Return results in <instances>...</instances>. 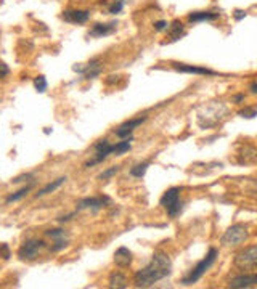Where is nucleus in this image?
I'll return each instance as SVG.
<instances>
[{
	"instance_id": "f257e3e1",
	"label": "nucleus",
	"mask_w": 257,
	"mask_h": 289,
	"mask_svg": "<svg viewBox=\"0 0 257 289\" xmlns=\"http://www.w3.org/2000/svg\"><path fill=\"white\" fill-rule=\"evenodd\" d=\"M172 273V260L165 252L156 251L148 265L138 270L134 275V283L137 287H151L157 281L167 278Z\"/></svg>"
},
{
	"instance_id": "f03ea898",
	"label": "nucleus",
	"mask_w": 257,
	"mask_h": 289,
	"mask_svg": "<svg viewBox=\"0 0 257 289\" xmlns=\"http://www.w3.org/2000/svg\"><path fill=\"white\" fill-rule=\"evenodd\" d=\"M132 142H134V137H129V138H122V142H118V143H114L111 145L108 140H98V142L94 145V158L92 159H89L85 164H84V167L85 169H90V167H94L97 166V164H102L103 161H106L108 158H110L111 154H116V156H121L124 153H127L130 151V148H132Z\"/></svg>"
},
{
	"instance_id": "7ed1b4c3",
	"label": "nucleus",
	"mask_w": 257,
	"mask_h": 289,
	"mask_svg": "<svg viewBox=\"0 0 257 289\" xmlns=\"http://www.w3.org/2000/svg\"><path fill=\"white\" fill-rule=\"evenodd\" d=\"M227 113H228L227 108L220 102H214L212 105L204 106V108L198 113V124H200V127L203 129L214 127L225 118Z\"/></svg>"
},
{
	"instance_id": "20e7f679",
	"label": "nucleus",
	"mask_w": 257,
	"mask_h": 289,
	"mask_svg": "<svg viewBox=\"0 0 257 289\" xmlns=\"http://www.w3.org/2000/svg\"><path fill=\"white\" fill-rule=\"evenodd\" d=\"M217 257H219V251L215 249V247H211L209 252L206 254V257L196 263V267L190 271V273L184 279H182V283H184L185 286H190V284H195L196 281H200V279L203 278V275L211 270V267L215 263Z\"/></svg>"
},
{
	"instance_id": "39448f33",
	"label": "nucleus",
	"mask_w": 257,
	"mask_h": 289,
	"mask_svg": "<svg viewBox=\"0 0 257 289\" xmlns=\"http://www.w3.org/2000/svg\"><path fill=\"white\" fill-rule=\"evenodd\" d=\"M180 191H182V188L174 186V188H169L167 191L161 196L159 204L165 209V212H167V216L170 219H176L177 216H180L182 211H184L185 203L180 200Z\"/></svg>"
},
{
	"instance_id": "423d86ee",
	"label": "nucleus",
	"mask_w": 257,
	"mask_h": 289,
	"mask_svg": "<svg viewBox=\"0 0 257 289\" xmlns=\"http://www.w3.org/2000/svg\"><path fill=\"white\" fill-rule=\"evenodd\" d=\"M247 238H249V230H247V227L243 224H235L228 227L225 233L222 235L220 243L227 247H233V246L243 244Z\"/></svg>"
},
{
	"instance_id": "0eeeda50",
	"label": "nucleus",
	"mask_w": 257,
	"mask_h": 289,
	"mask_svg": "<svg viewBox=\"0 0 257 289\" xmlns=\"http://www.w3.org/2000/svg\"><path fill=\"white\" fill-rule=\"evenodd\" d=\"M233 265L238 270H257V244L244 247L239 252H236L233 259Z\"/></svg>"
},
{
	"instance_id": "6e6552de",
	"label": "nucleus",
	"mask_w": 257,
	"mask_h": 289,
	"mask_svg": "<svg viewBox=\"0 0 257 289\" xmlns=\"http://www.w3.org/2000/svg\"><path fill=\"white\" fill-rule=\"evenodd\" d=\"M45 241L44 239H37V238H31L26 239L18 249V257L21 260H34L39 257V254L45 249Z\"/></svg>"
},
{
	"instance_id": "1a4fd4ad",
	"label": "nucleus",
	"mask_w": 257,
	"mask_h": 289,
	"mask_svg": "<svg viewBox=\"0 0 257 289\" xmlns=\"http://www.w3.org/2000/svg\"><path fill=\"white\" fill-rule=\"evenodd\" d=\"M72 71L74 72H79L82 77L85 80H92L95 77H98L102 74L103 68H102V63H100V58H92L89 63L85 64H76L72 66Z\"/></svg>"
},
{
	"instance_id": "9d476101",
	"label": "nucleus",
	"mask_w": 257,
	"mask_h": 289,
	"mask_svg": "<svg viewBox=\"0 0 257 289\" xmlns=\"http://www.w3.org/2000/svg\"><path fill=\"white\" fill-rule=\"evenodd\" d=\"M45 235L52 239V246H50V252H60L64 247H68L69 244V235L68 231L63 228H53V230H47Z\"/></svg>"
},
{
	"instance_id": "9b49d317",
	"label": "nucleus",
	"mask_w": 257,
	"mask_h": 289,
	"mask_svg": "<svg viewBox=\"0 0 257 289\" xmlns=\"http://www.w3.org/2000/svg\"><path fill=\"white\" fill-rule=\"evenodd\" d=\"M111 203V200L108 196H94V198H84L82 201H79L77 204V209L76 212L79 211H84V209H89V211H92L94 214L98 212V211H102L103 208H106L108 204Z\"/></svg>"
},
{
	"instance_id": "f8f14e48",
	"label": "nucleus",
	"mask_w": 257,
	"mask_h": 289,
	"mask_svg": "<svg viewBox=\"0 0 257 289\" xmlns=\"http://www.w3.org/2000/svg\"><path fill=\"white\" fill-rule=\"evenodd\" d=\"M174 69L184 74H196V76H217L214 69L204 68V66H195V64H185V63H172Z\"/></svg>"
},
{
	"instance_id": "ddd939ff",
	"label": "nucleus",
	"mask_w": 257,
	"mask_h": 289,
	"mask_svg": "<svg viewBox=\"0 0 257 289\" xmlns=\"http://www.w3.org/2000/svg\"><path fill=\"white\" fill-rule=\"evenodd\" d=\"M118 29V21H111V23H97L94 24L90 31L87 32L89 37H94V39H100V37H106V36H111Z\"/></svg>"
},
{
	"instance_id": "4468645a",
	"label": "nucleus",
	"mask_w": 257,
	"mask_h": 289,
	"mask_svg": "<svg viewBox=\"0 0 257 289\" xmlns=\"http://www.w3.org/2000/svg\"><path fill=\"white\" fill-rule=\"evenodd\" d=\"M145 121H146V116H140V118L126 121L114 130V134H116V137H119V138H129V137H132V134H134V130L138 126H142Z\"/></svg>"
},
{
	"instance_id": "2eb2a0df",
	"label": "nucleus",
	"mask_w": 257,
	"mask_h": 289,
	"mask_svg": "<svg viewBox=\"0 0 257 289\" xmlns=\"http://www.w3.org/2000/svg\"><path fill=\"white\" fill-rule=\"evenodd\" d=\"M257 286V273H241L230 279L228 287L231 289H246Z\"/></svg>"
},
{
	"instance_id": "dca6fc26",
	"label": "nucleus",
	"mask_w": 257,
	"mask_h": 289,
	"mask_svg": "<svg viewBox=\"0 0 257 289\" xmlns=\"http://www.w3.org/2000/svg\"><path fill=\"white\" fill-rule=\"evenodd\" d=\"M238 164H257V146L246 143L236 153Z\"/></svg>"
},
{
	"instance_id": "f3484780",
	"label": "nucleus",
	"mask_w": 257,
	"mask_h": 289,
	"mask_svg": "<svg viewBox=\"0 0 257 289\" xmlns=\"http://www.w3.org/2000/svg\"><path fill=\"white\" fill-rule=\"evenodd\" d=\"M90 18L89 10H66L61 15V20L71 24H85Z\"/></svg>"
},
{
	"instance_id": "a211bd4d",
	"label": "nucleus",
	"mask_w": 257,
	"mask_h": 289,
	"mask_svg": "<svg viewBox=\"0 0 257 289\" xmlns=\"http://www.w3.org/2000/svg\"><path fill=\"white\" fill-rule=\"evenodd\" d=\"M132 260H134V255H132V251L126 246H121L118 251L114 252V263L119 268H127L130 267Z\"/></svg>"
},
{
	"instance_id": "6ab92c4d",
	"label": "nucleus",
	"mask_w": 257,
	"mask_h": 289,
	"mask_svg": "<svg viewBox=\"0 0 257 289\" xmlns=\"http://www.w3.org/2000/svg\"><path fill=\"white\" fill-rule=\"evenodd\" d=\"M185 36V26L180 20H174L167 28V39L169 42H177L180 37Z\"/></svg>"
},
{
	"instance_id": "aec40b11",
	"label": "nucleus",
	"mask_w": 257,
	"mask_h": 289,
	"mask_svg": "<svg viewBox=\"0 0 257 289\" xmlns=\"http://www.w3.org/2000/svg\"><path fill=\"white\" fill-rule=\"evenodd\" d=\"M220 18V13L215 12H193L188 15L190 23H204V21H215Z\"/></svg>"
},
{
	"instance_id": "412c9836",
	"label": "nucleus",
	"mask_w": 257,
	"mask_h": 289,
	"mask_svg": "<svg viewBox=\"0 0 257 289\" xmlns=\"http://www.w3.org/2000/svg\"><path fill=\"white\" fill-rule=\"evenodd\" d=\"M32 186H34V181H31L29 185L26 186H23L21 189H18V191H15V193H10L7 198H5V204H12V203H18L21 200H24V198L28 196V193L32 189Z\"/></svg>"
},
{
	"instance_id": "4be33fe9",
	"label": "nucleus",
	"mask_w": 257,
	"mask_h": 289,
	"mask_svg": "<svg viewBox=\"0 0 257 289\" xmlns=\"http://www.w3.org/2000/svg\"><path fill=\"white\" fill-rule=\"evenodd\" d=\"M66 180H68V177H60V178H56V180L50 181V183H47L44 188H40L39 191L36 193V198L39 200V198H42V196H45V195H50V193H53L55 189L60 188Z\"/></svg>"
},
{
	"instance_id": "5701e85b",
	"label": "nucleus",
	"mask_w": 257,
	"mask_h": 289,
	"mask_svg": "<svg viewBox=\"0 0 257 289\" xmlns=\"http://www.w3.org/2000/svg\"><path fill=\"white\" fill-rule=\"evenodd\" d=\"M110 287H116V289L127 287V278H126V275H122L121 271H113V273L110 275Z\"/></svg>"
},
{
	"instance_id": "b1692460",
	"label": "nucleus",
	"mask_w": 257,
	"mask_h": 289,
	"mask_svg": "<svg viewBox=\"0 0 257 289\" xmlns=\"http://www.w3.org/2000/svg\"><path fill=\"white\" fill-rule=\"evenodd\" d=\"M148 167H150V161L140 162V164H137V166H134V167L130 169V175L132 177H137V178H142L146 173Z\"/></svg>"
},
{
	"instance_id": "393cba45",
	"label": "nucleus",
	"mask_w": 257,
	"mask_h": 289,
	"mask_svg": "<svg viewBox=\"0 0 257 289\" xmlns=\"http://www.w3.org/2000/svg\"><path fill=\"white\" fill-rule=\"evenodd\" d=\"M246 180H247V186L244 188V193H246L247 196L254 198V200H257V178H255V180L246 178Z\"/></svg>"
},
{
	"instance_id": "a878e982",
	"label": "nucleus",
	"mask_w": 257,
	"mask_h": 289,
	"mask_svg": "<svg viewBox=\"0 0 257 289\" xmlns=\"http://www.w3.org/2000/svg\"><path fill=\"white\" fill-rule=\"evenodd\" d=\"M34 87H36V90L39 93H44L47 90V87H48V82H47L45 76H37L34 79Z\"/></svg>"
},
{
	"instance_id": "bb28decb",
	"label": "nucleus",
	"mask_w": 257,
	"mask_h": 289,
	"mask_svg": "<svg viewBox=\"0 0 257 289\" xmlns=\"http://www.w3.org/2000/svg\"><path fill=\"white\" fill-rule=\"evenodd\" d=\"M119 170H121V166H113V167H110V169L103 170L100 175H98V180H110V178L114 177Z\"/></svg>"
},
{
	"instance_id": "cd10ccee",
	"label": "nucleus",
	"mask_w": 257,
	"mask_h": 289,
	"mask_svg": "<svg viewBox=\"0 0 257 289\" xmlns=\"http://www.w3.org/2000/svg\"><path fill=\"white\" fill-rule=\"evenodd\" d=\"M122 8H124V0H114V2L110 5V8H108V13L118 15L122 12Z\"/></svg>"
},
{
	"instance_id": "c85d7f7f",
	"label": "nucleus",
	"mask_w": 257,
	"mask_h": 289,
	"mask_svg": "<svg viewBox=\"0 0 257 289\" xmlns=\"http://www.w3.org/2000/svg\"><path fill=\"white\" fill-rule=\"evenodd\" d=\"M238 116H241L244 119H252L257 116V110L255 108H244V110H239Z\"/></svg>"
},
{
	"instance_id": "c756f323",
	"label": "nucleus",
	"mask_w": 257,
	"mask_h": 289,
	"mask_svg": "<svg viewBox=\"0 0 257 289\" xmlns=\"http://www.w3.org/2000/svg\"><path fill=\"white\" fill-rule=\"evenodd\" d=\"M32 178H34V173H23L20 177H15L12 181L13 183H21V181H32Z\"/></svg>"
},
{
	"instance_id": "7c9ffc66",
	"label": "nucleus",
	"mask_w": 257,
	"mask_h": 289,
	"mask_svg": "<svg viewBox=\"0 0 257 289\" xmlns=\"http://www.w3.org/2000/svg\"><path fill=\"white\" fill-rule=\"evenodd\" d=\"M167 28H169V24H167V21H164V20H159V21L154 23V31H156V32L167 31Z\"/></svg>"
},
{
	"instance_id": "2f4dec72",
	"label": "nucleus",
	"mask_w": 257,
	"mask_h": 289,
	"mask_svg": "<svg viewBox=\"0 0 257 289\" xmlns=\"http://www.w3.org/2000/svg\"><path fill=\"white\" fill-rule=\"evenodd\" d=\"M233 18H235L236 21L244 20V18H246V12H244V10H235V12H233Z\"/></svg>"
},
{
	"instance_id": "473e14b6",
	"label": "nucleus",
	"mask_w": 257,
	"mask_h": 289,
	"mask_svg": "<svg viewBox=\"0 0 257 289\" xmlns=\"http://www.w3.org/2000/svg\"><path fill=\"white\" fill-rule=\"evenodd\" d=\"M2 255H4V260H8L12 257V254H10V249H8V244H2Z\"/></svg>"
},
{
	"instance_id": "72a5a7b5",
	"label": "nucleus",
	"mask_w": 257,
	"mask_h": 289,
	"mask_svg": "<svg viewBox=\"0 0 257 289\" xmlns=\"http://www.w3.org/2000/svg\"><path fill=\"white\" fill-rule=\"evenodd\" d=\"M241 102H244V93H239V95L233 97V103H241Z\"/></svg>"
},
{
	"instance_id": "f704fd0d",
	"label": "nucleus",
	"mask_w": 257,
	"mask_h": 289,
	"mask_svg": "<svg viewBox=\"0 0 257 289\" xmlns=\"http://www.w3.org/2000/svg\"><path fill=\"white\" fill-rule=\"evenodd\" d=\"M249 90H251V93L257 95V82L255 80H252L251 84H249Z\"/></svg>"
},
{
	"instance_id": "c9c22d12",
	"label": "nucleus",
	"mask_w": 257,
	"mask_h": 289,
	"mask_svg": "<svg viewBox=\"0 0 257 289\" xmlns=\"http://www.w3.org/2000/svg\"><path fill=\"white\" fill-rule=\"evenodd\" d=\"M0 66H2V77H7L8 76V66L5 63H2Z\"/></svg>"
},
{
	"instance_id": "e433bc0d",
	"label": "nucleus",
	"mask_w": 257,
	"mask_h": 289,
	"mask_svg": "<svg viewBox=\"0 0 257 289\" xmlns=\"http://www.w3.org/2000/svg\"><path fill=\"white\" fill-rule=\"evenodd\" d=\"M50 132H52L50 129H48V127H45V130H44V134H47V135H48V134H50Z\"/></svg>"
}]
</instances>
